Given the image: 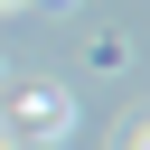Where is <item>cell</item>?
I'll return each instance as SVG.
<instances>
[{"label": "cell", "mask_w": 150, "mask_h": 150, "mask_svg": "<svg viewBox=\"0 0 150 150\" xmlns=\"http://www.w3.org/2000/svg\"><path fill=\"white\" fill-rule=\"evenodd\" d=\"M66 131H75L66 84H9V150H56Z\"/></svg>", "instance_id": "6da1fadb"}, {"label": "cell", "mask_w": 150, "mask_h": 150, "mask_svg": "<svg viewBox=\"0 0 150 150\" xmlns=\"http://www.w3.org/2000/svg\"><path fill=\"white\" fill-rule=\"evenodd\" d=\"M0 9H28V0H0Z\"/></svg>", "instance_id": "7a4b0ae2"}, {"label": "cell", "mask_w": 150, "mask_h": 150, "mask_svg": "<svg viewBox=\"0 0 150 150\" xmlns=\"http://www.w3.org/2000/svg\"><path fill=\"white\" fill-rule=\"evenodd\" d=\"M0 150H9V141H0Z\"/></svg>", "instance_id": "3957f363"}]
</instances>
